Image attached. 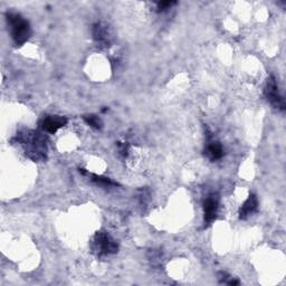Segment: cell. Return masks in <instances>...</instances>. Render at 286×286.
Wrapping results in <instances>:
<instances>
[{
	"mask_svg": "<svg viewBox=\"0 0 286 286\" xmlns=\"http://www.w3.org/2000/svg\"><path fill=\"white\" fill-rule=\"evenodd\" d=\"M17 141L27 146L26 154L34 161H42L46 158V142L45 138L38 133H26L17 136Z\"/></svg>",
	"mask_w": 286,
	"mask_h": 286,
	"instance_id": "6da1fadb",
	"label": "cell"
},
{
	"mask_svg": "<svg viewBox=\"0 0 286 286\" xmlns=\"http://www.w3.org/2000/svg\"><path fill=\"white\" fill-rule=\"evenodd\" d=\"M7 22L10 26L12 37L17 46H22L30 40L32 35L30 25L19 14H7Z\"/></svg>",
	"mask_w": 286,
	"mask_h": 286,
	"instance_id": "7a4b0ae2",
	"label": "cell"
},
{
	"mask_svg": "<svg viewBox=\"0 0 286 286\" xmlns=\"http://www.w3.org/2000/svg\"><path fill=\"white\" fill-rule=\"evenodd\" d=\"M93 250L98 255H110L118 252V244L106 232H98L93 240Z\"/></svg>",
	"mask_w": 286,
	"mask_h": 286,
	"instance_id": "3957f363",
	"label": "cell"
},
{
	"mask_svg": "<svg viewBox=\"0 0 286 286\" xmlns=\"http://www.w3.org/2000/svg\"><path fill=\"white\" fill-rule=\"evenodd\" d=\"M265 96L270 102V104H273L275 108H278L280 110L285 108V102L282 95L280 94L278 83H276V80L274 78V76H270L268 80V84H266L265 88Z\"/></svg>",
	"mask_w": 286,
	"mask_h": 286,
	"instance_id": "277c9868",
	"label": "cell"
},
{
	"mask_svg": "<svg viewBox=\"0 0 286 286\" xmlns=\"http://www.w3.org/2000/svg\"><path fill=\"white\" fill-rule=\"evenodd\" d=\"M204 222H206L207 225H210L217 216L218 198L214 196H210L204 200Z\"/></svg>",
	"mask_w": 286,
	"mask_h": 286,
	"instance_id": "5b68a950",
	"label": "cell"
},
{
	"mask_svg": "<svg viewBox=\"0 0 286 286\" xmlns=\"http://www.w3.org/2000/svg\"><path fill=\"white\" fill-rule=\"evenodd\" d=\"M66 120L63 116H47L42 121L40 126L44 131L48 133H55L58 128L66 124Z\"/></svg>",
	"mask_w": 286,
	"mask_h": 286,
	"instance_id": "8992f818",
	"label": "cell"
},
{
	"mask_svg": "<svg viewBox=\"0 0 286 286\" xmlns=\"http://www.w3.org/2000/svg\"><path fill=\"white\" fill-rule=\"evenodd\" d=\"M93 37L101 46H108L110 44L108 27L101 22L95 24L93 26Z\"/></svg>",
	"mask_w": 286,
	"mask_h": 286,
	"instance_id": "52a82bcc",
	"label": "cell"
},
{
	"mask_svg": "<svg viewBox=\"0 0 286 286\" xmlns=\"http://www.w3.org/2000/svg\"><path fill=\"white\" fill-rule=\"evenodd\" d=\"M257 207H258V200H257L255 194H250L248 199L246 200L240 208V218L247 219L250 214H252L257 210Z\"/></svg>",
	"mask_w": 286,
	"mask_h": 286,
	"instance_id": "ba28073f",
	"label": "cell"
},
{
	"mask_svg": "<svg viewBox=\"0 0 286 286\" xmlns=\"http://www.w3.org/2000/svg\"><path fill=\"white\" fill-rule=\"evenodd\" d=\"M207 156H209V159L214 161L220 159L224 154V149L222 144L217 141H210L207 144Z\"/></svg>",
	"mask_w": 286,
	"mask_h": 286,
	"instance_id": "9c48e42d",
	"label": "cell"
},
{
	"mask_svg": "<svg viewBox=\"0 0 286 286\" xmlns=\"http://www.w3.org/2000/svg\"><path fill=\"white\" fill-rule=\"evenodd\" d=\"M80 172H82L83 174H88V177L90 178V180L95 182L96 184L103 186V187H111V186H118V184L113 182L111 179L106 178V177H101V176L98 174H88V171H85L84 169H80Z\"/></svg>",
	"mask_w": 286,
	"mask_h": 286,
	"instance_id": "30bf717a",
	"label": "cell"
},
{
	"mask_svg": "<svg viewBox=\"0 0 286 286\" xmlns=\"http://www.w3.org/2000/svg\"><path fill=\"white\" fill-rule=\"evenodd\" d=\"M84 121L86 122L90 126L96 128V130L101 128V126H102V122L96 116H85Z\"/></svg>",
	"mask_w": 286,
	"mask_h": 286,
	"instance_id": "8fae6325",
	"label": "cell"
},
{
	"mask_svg": "<svg viewBox=\"0 0 286 286\" xmlns=\"http://www.w3.org/2000/svg\"><path fill=\"white\" fill-rule=\"evenodd\" d=\"M176 4V2H158V10L159 12H164L166 9H169Z\"/></svg>",
	"mask_w": 286,
	"mask_h": 286,
	"instance_id": "7c38bea8",
	"label": "cell"
}]
</instances>
